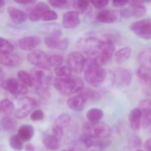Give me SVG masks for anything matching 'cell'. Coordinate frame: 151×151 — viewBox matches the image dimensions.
<instances>
[{
  "label": "cell",
  "instance_id": "obj_10",
  "mask_svg": "<svg viewBox=\"0 0 151 151\" xmlns=\"http://www.w3.org/2000/svg\"><path fill=\"white\" fill-rule=\"evenodd\" d=\"M2 88L15 96L23 95L28 93V90L26 86L15 78L6 79L1 83Z\"/></svg>",
  "mask_w": 151,
  "mask_h": 151
},
{
  "label": "cell",
  "instance_id": "obj_39",
  "mask_svg": "<svg viewBox=\"0 0 151 151\" xmlns=\"http://www.w3.org/2000/svg\"><path fill=\"white\" fill-rule=\"evenodd\" d=\"M54 72L59 77H65L71 76L72 71L68 66H64L55 68Z\"/></svg>",
  "mask_w": 151,
  "mask_h": 151
},
{
  "label": "cell",
  "instance_id": "obj_9",
  "mask_svg": "<svg viewBox=\"0 0 151 151\" xmlns=\"http://www.w3.org/2000/svg\"><path fill=\"white\" fill-rule=\"evenodd\" d=\"M36 101L32 98L23 97L18 101V109L15 113L17 118L22 119L26 117L37 107Z\"/></svg>",
  "mask_w": 151,
  "mask_h": 151
},
{
  "label": "cell",
  "instance_id": "obj_29",
  "mask_svg": "<svg viewBox=\"0 0 151 151\" xmlns=\"http://www.w3.org/2000/svg\"><path fill=\"white\" fill-rule=\"evenodd\" d=\"M86 116L90 122H97L103 118L104 112L100 109L94 108L87 111Z\"/></svg>",
  "mask_w": 151,
  "mask_h": 151
},
{
  "label": "cell",
  "instance_id": "obj_36",
  "mask_svg": "<svg viewBox=\"0 0 151 151\" xmlns=\"http://www.w3.org/2000/svg\"><path fill=\"white\" fill-rule=\"evenodd\" d=\"M1 125L3 129L6 131L14 130L16 128V122L13 118L9 116H6L1 121Z\"/></svg>",
  "mask_w": 151,
  "mask_h": 151
},
{
  "label": "cell",
  "instance_id": "obj_33",
  "mask_svg": "<svg viewBox=\"0 0 151 151\" xmlns=\"http://www.w3.org/2000/svg\"><path fill=\"white\" fill-rule=\"evenodd\" d=\"M17 77L20 82L26 86L32 87L33 86V81L30 74L24 70H19L17 72Z\"/></svg>",
  "mask_w": 151,
  "mask_h": 151
},
{
  "label": "cell",
  "instance_id": "obj_46",
  "mask_svg": "<svg viewBox=\"0 0 151 151\" xmlns=\"http://www.w3.org/2000/svg\"><path fill=\"white\" fill-rule=\"evenodd\" d=\"M90 3L96 9H101L104 8L108 6L109 1H90Z\"/></svg>",
  "mask_w": 151,
  "mask_h": 151
},
{
  "label": "cell",
  "instance_id": "obj_2",
  "mask_svg": "<svg viewBox=\"0 0 151 151\" xmlns=\"http://www.w3.org/2000/svg\"><path fill=\"white\" fill-rule=\"evenodd\" d=\"M86 66L87 68L84 75L85 80L91 86L98 88L106 81L108 73L106 70L97 66L88 59Z\"/></svg>",
  "mask_w": 151,
  "mask_h": 151
},
{
  "label": "cell",
  "instance_id": "obj_19",
  "mask_svg": "<svg viewBox=\"0 0 151 151\" xmlns=\"http://www.w3.org/2000/svg\"><path fill=\"white\" fill-rule=\"evenodd\" d=\"M114 75L115 80L117 79L122 85L129 86L132 80V76L129 70L124 68H119L116 70Z\"/></svg>",
  "mask_w": 151,
  "mask_h": 151
},
{
  "label": "cell",
  "instance_id": "obj_15",
  "mask_svg": "<svg viewBox=\"0 0 151 151\" xmlns=\"http://www.w3.org/2000/svg\"><path fill=\"white\" fill-rule=\"evenodd\" d=\"M87 100L81 93L72 96L68 99L67 101L68 107L73 111L80 112L84 109Z\"/></svg>",
  "mask_w": 151,
  "mask_h": 151
},
{
  "label": "cell",
  "instance_id": "obj_61",
  "mask_svg": "<svg viewBox=\"0 0 151 151\" xmlns=\"http://www.w3.org/2000/svg\"><path fill=\"white\" fill-rule=\"evenodd\" d=\"M0 130H1V128H0Z\"/></svg>",
  "mask_w": 151,
  "mask_h": 151
},
{
  "label": "cell",
  "instance_id": "obj_57",
  "mask_svg": "<svg viewBox=\"0 0 151 151\" xmlns=\"http://www.w3.org/2000/svg\"><path fill=\"white\" fill-rule=\"evenodd\" d=\"M5 1L2 0H0V8H2V7L4 6H5Z\"/></svg>",
  "mask_w": 151,
  "mask_h": 151
},
{
  "label": "cell",
  "instance_id": "obj_3",
  "mask_svg": "<svg viewBox=\"0 0 151 151\" xmlns=\"http://www.w3.org/2000/svg\"><path fill=\"white\" fill-rule=\"evenodd\" d=\"M104 41L93 37L81 38L76 42V47L89 57L99 54L103 47Z\"/></svg>",
  "mask_w": 151,
  "mask_h": 151
},
{
  "label": "cell",
  "instance_id": "obj_28",
  "mask_svg": "<svg viewBox=\"0 0 151 151\" xmlns=\"http://www.w3.org/2000/svg\"><path fill=\"white\" fill-rule=\"evenodd\" d=\"M73 6L78 14H88L91 12V8L90 1L85 0H77L73 1Z\"/></svg>",
  "mask_w": 151,
  "mask_h": 151
},
{
  "label": "cell",
  "instance_id": "obj_42",
  "mask_svg": "<svg viewBox=\"0 0 151 151\" xmlns=\"http://www.w3.org/2000/svg\"><path fill=\"white\" fill-rule=\"evenodd\" d=\"M79 141L82 143L86 148H90L94 145V142L92 138L83 134L79 137Z\"/></svg>",
  "mask_w": 151,
  "mask_h": 151
},
{
  "label": "cell",
  "instance_id": "obj_48",
  "mask_svg": "<svg viewBox=\"0 0 151 151\" xmlns=\"http://www.w3.org/2000/svg\"><path fill=\"white\" fill-rule=\"evenodd\" d=\"M64 129L58 126L54 125L53 126L52 131L54 136H55L59 139H60L63 135Z\"/></svg>",
  "mask_w": 151,
  "mask_h": 151
},
{
  "label": "cell",
  "instance_id": "obj_55",
  "mask_svg": "<svg viewBox=\"0 0 151 151\" xmlns=\"http://www.w3.org/2000/svg\"><path fill=\"white\" fill-rule=\"evenodd\" d=\"M25 150L26 151H35V147L32 144H27L25 146Z\"/></svg>",
  "mask_w": 151,
  "mask_h": 151
},
{
  "label": "cell",
  "instance_id": "obj_26",
  "mask_svg": "<svg viewBox=\"0 0 151 151\" xmlns=\"http://www.w3.org/2000/svg\"><path fill=\"white\" fill-rule=\"evenodd\" d=\"M132 52V49L129 47L121 48L115 54V61L118 64L124 63L130 57Z\"/></svg>",
  "mask_w": 151,
  "mask_h": 151
},
{
  "label": "cell",
  "instance_id": "obj_22",
  "mask_svg": "<svg viewBox=\"0 0 151 151\" xmlns=\"http://www.w3.org/2000/svg\"><path fill=\"white\" fill-rule=\"evenodd\" d=\"M141 111L138 107L135 108L131 111L129 116V121L132 129L138 130L141 126Z\"/></svg>",
  "mask_w": 151,
  "mask_h": 151
},
{
  "label": "cell",
  "instance_id": "obj_1",
  "mask_svg": "<svg viewBox=\"0 0 151 151\" xmlns=\"http://www.w3.org/2000/svg\"><path fill=\"white\" fill-rule=\"evenodd\" d=\"M53 85L60 94L67 97L78 93L84 88L83 80L77 76L56 78Z\"/></svg>",
  "mask_w": 151,
  "mask_h": 151
},
{
  "label": "cell",
  "instance_id": "obj_6",
  "mask_svg": "<svg viewBox=\"0 0 151 151\" xmlns=\"http://www.w3.org/2000/svg\"><path fill=\"white\" fill-rule=\"evenodd\" d=\"M115 50V46L112 40L107 39L104 41L103 47L99 54L89 57V59L97 66L106 65L112 59Z\"/></svg>",
  "mask_w": 151,
  "mask_h": 151
},
{
  "label": "cell",
  "instance_id": "obj_7",
  "mask_svg": "<svg viewBox=\"0 0 151 151\" xmlns=\"http://www.w3.org/2000/svg\"><path fill=\"white\" fill-rule=\"evenodd\" d=\"M87 59L79 52H73L69 54L68 65L71 71L76 74L83 72L86 66Z\"/></svg>",
  "mask_w": 151,
  "mask_h": 151
},
{
  "label": "cell",
  "instance_id": "obj_40",
  "mask_svg": "<svg viewBox=\"0 0 151 151\" xmlns=\"http://www.w3.org/2000/svg\"><path fill=\"white\" fill-rule=\"evenodd\" d=\"M48 2L53 7L62 9L68 8L71 5V1L64 0H51Z\"/></svg>",
  "mask_w": 151,
  "mask_h": 151
},
{
  "label": "cell",
  "instance_id": "obj_53",
  "mask_svg": "<svg viewBox=\"0 0 151 151\" xmlns=\"http://www.w3.org/2000/svg\"><path fill=\"white\" fill-rule=\"evenodd\" d=\"M15 2L17 3V4L22 5H27L29 4H33L35 3L36 1H31V0H17L15 1Z\"/></svg>",
  "mask_w": 151,
  "mask_h": 151
},
{
  "label": "cell",
  "instance_id": "obj_17",
  "mask_svg": "<svg viewBox=\"0 0 151 151\" xmlns=\"http://www.w3.org/2000/svg\"><path fill=\"white\" fill-rule=\"evenodd\" d=\"M49 6L44 2H40L31 10L29 17L32 22H36L41 19L45 12L49 10Z\"/></svg>",
  "mask_w": 151,
  "mask_h": 151
},
{
  "label": "cell",
  "instance_id": "obj_47",
  "mask_svg": "<svg viewBox=\"0 0 151 151\" xmlns=\"http://www.w3.org/2000/svg\"><path fill=\"white\" fill-rule=\"evenodd\" d=\"M36 91L37 94L43 99L47 100L50 98L49 89H38L36 90Z\"/></svg>",
  "mask_w": 151,
  "mask_h": 151
},
{
  "label": "cell",
  "instance_id": "obj_51",
  "mask_svg": "<svg viewBox=\"0 0 151 151\" xmlns=\"http://www.w3.org/2000/svg\"><path fill=\"white\" fill-rule=\"evenodd\" d=\"M128 1H112V4L116 7H122L128 4Z\"/></svg>",
  "mask_w": 151,
  "mask_h": 151
},
{
  "label": "cell",
  "instance_id": "obj_20",
  "mask_svg": "<svg viewBox=\"0 0 151 151\" xmlns=\"http://www.w3.org/2000/svg\"><path fill=\"white\" fill-rule=\"evenodd\" d=\"M8 13L15 24H22L27 21L28 18L27 14L24 11L13 7L9 8Z\"/></svg>",
  "mask_w": 151,
  "mask_h": 151
},
{
  "label": "cell",
  "instance_id": "obj_25",
  "mask_svg": "<svg viewBox=\"0 0 151 151\" xmlns=\"http://www.w3.org/2000/svg\"><path fill=\"white\" fill-rule=\"evenodd\" d=\"M60 140L53 135L47 134L43 139V144L47 150L56 151L60 148Z\"/></svg>",
  "mask_w": 151,
  "mask_h": 151
},
{
  "label": "cell",
  "instance_id": "obj_18",
  "mask_svg": "<svg viewBox=\"0 0 151 151\" xmlns=\"http://www.w3.org/2000/svg\"><path fill=\"white\" fill-rule=\"evenodd\" d=\"M20 56L15 53H10L7 54L0 55V63L5 67L14 68L21 63Z\"/></svg>",
  "mask_w": 151,
  "mask_h": 151
},
{
  "label": "cell",
  "instance_id": "obj_23",
  "mask_svg": "<svg viewBox=\"0 0 151 151\" xmlns=\"http://www.w3.org/2000/svg\"><path fill=\"white\" fill-rule=\"evenodd\" d=\"M136 75L142 84L150 87L151 85V69L140 66L136 71Z\"/></svg>",
  "mask_w": 151,
  "mask_h": 151
},
{
  "label": "cell",
  "instance_id": "obj_44",
  "mask_svg": "<svg viewBox=\"0 0 151 151\" xmlns=\"http://www.w3.org/2000/svg\"><path fill=\"white\" fill-rule=\"evenodd\" d=\"M44 116L45 114L42 110L40 109H37L31 114L30 118L32 121L36 122L43 120Z\"/></svg>",
  "mask_w": 151,
  "mask_h": 151
},
{
  "label": "cell",
  "instance_id": "obj_27",
  "mask_svg": "<svg viewBox=\"0 0 151 151\" xmlns=\"http://www.w3.org/2000/svg\"><path fill=\"white\" fill-rule=\"evenodd\" d=\"M138 60L140 66L151 69V51L150 48L142 50L138 56Z\"/></svg>",
  "mask_w": 151,
  "mask_h": 151
},
{
  "label": "cell",
  "instance_id": "obj_32",
  "mask_svg": "<svg viewBox=\"0 0 151 151\" xmlns=\"http://www.w3.org/2000/svg\"><path fill=\"white\" fill-rule=\"evenodd\" d=\"M0 107L3 114L7 116L12 114L15 109L14 103L7 99H5L1 101Z\"/></svg>",
  "mask_w": 151,
  "mask_h": 151
},
{
  "label": "cell",
  "instance_id": "obj_5",
  "mask_svg": "<svg viewBox=\"0 0 151 151\" xmlns=\"http://www.w3.org/2000/svg\"><path fill=\"white\" fill-rule=\"evenodd\" d=\"M30 75L36 90L49 89L53 77L52 73L49 68L37 67L32 70Z\"/></svg>",
  "mask_w": 151,
  "mask_h": 151
},
{
  "label": "cell",
  "instance_id": "obj_14",
  "mask_svg": "<svg viewBox=\"0 0 151 151\" xmlns=\"http://www.w3.org/2000/svg\"><path fill=\"white\" fill-rule=\"evenodd\" d=\"M80 23L79 14L75 11L66 12L63 17L62 25L67 29L76 28Z\"/></svg>",
  "mask_w": 151,
  "mask_h": 151
},
{
  "label": "cell",
  "instance_id": "obj_59",
  "mask_svg": "<svg viewBox=\"0 0 151 151\" xmlns=\"http://www.w3.org/2000/svg\"><path fill=\"white\" fill-rule=\"evenodd\" d=\"M144 151V150H137V151Z\"/></svg>",
  "mask_w": 151,
  "mask_h": 151
},
{
  "label": "cell",
  "instance_id": "obj_43",
  "mask_svg": "<svg viewBox=\"0 0 151 151\" xmlns=\"http://www.w3.org/2000/svg\"><path fill=\"white\" fill-rule=\"evenodd\" d=\"M58 18L57 14L52 10H48L44 13L41 19L45 22L54 21Z\"/></svg>",
  "mask_w": 151,
  "mask_h": 151
},
{
  "label": "cell",
  "instance_id": "obj_24",
  "mask_svg": "<svg viewBox=\"0 0 151 151\" xmlns=\"http://www.w3.org/2000/svg\"><path fill=\"white\" fill-rule=\"evenodd\" d=\"M34 134V129L32 125L24 124L19 128L18 135L24 142H28L30 140Z\"/></svg>",
  "mask_w": 151,
  "mask_h": 151
},
{
  "label": "cell",
  "instance_id": "obj_30",
  "mask_svg": "<svg viewBox=\"0 0 151 151\" xmlns=\"http://www.w3.org/2000/svg\"><path fill=\"white\" fill-rule=\"evenodd\" d=\"M79 93L83 94L87 101H98L101 99V95L97 91L89 88H83Z\"/></svg>",
  "mask_w": 151,
  "mask_h": 151
},
{
  "label": "cell",
  "instance_id": "obj_8",
  "mask_svg": "<svg viewBox=\"0 0 151 151\" xmlns=\"http://www.w3.org/2000/svg\"><path fill=\"white\" fill-rule=\"evenodd\" d=\"M151 23L150 18L142 19L132 23L130 29L140 38L149 40L151 37Z\"/></svg>",
  "mask_w": 151,
  "mask_h": 151
},
{
  "label": "cell",
  "instance_id": "obj_21",
  "mask_svg": "<svg viewBox=\"0 0 151 151\" xmlns=\"http://www.w3.org/2000/svg\"><path fill=\"white\" fill-rule=\"evenodd\" d=\"M144 1H129V5L131 7L132 17L139 18L145 15L146 13V9L144 5Z\"/></svg>",
  "mask_w": 151,
  "mask_h": 151
},
{
  "label": "cell",
  "instance_id": "obj_31",
  "mask_svg": "<svg viewBox=\"0 0 151 151\" xmlns=\"http://www.w3.org/2000/svg\"><path fill=\"white\" fill-rule=\"evenodd\" d=\"M71 121L70 115L68 113L61 114L56 118L54 125L59 126L63 129L68 126Z\"/></svg>",
  "mask_w": 151,
  "mask_h": 151
},
{
  "label": "cell",
  "instance_id": "obj_54",
  "mask_svg": "<svg viewBox=\"0 0 151 151\" xmlns=\"http://www.w3.org/2000/svg\"><path fill=\"white\" fill-rule=\"evenodd\" d=\"M151 139L150 138L147 139L144 144V147L146 151H151Z\"/></svg>",
  "mask_w": 151,
  "mask_h": 151
},
{
  "label": "cell",
  "instance_id": "obj_4",
  "mask_svg": "<svg viewBox=\"0 0 151 151\" xmlns=\"http://www.w3.org/2000/svg\"><path fill=\"white\" fill-rule=\"evenodd\" d=\"M84 134L92 138L105 139L111 135L112 131L110 126L106 123H86L83 126Z\"/></svg>",
  "mask_w": 151,
  "mask_h": 151
},
{
  "label": "cell",
  "instance_id": "obj_12",
  "mask_svg": "<svg viewBox=\"0 0 151 151\" xmlns=\"http://www.w3.org/2000/svg\"><path fill=\"white\" fill-rule=\"evenodd\" d=\"M120 15L119 12L112 9H105L97 14L96 20L102 23L112 24L118 21Z\"/></svg>",
  "mask_w": 151,
  "mask_h": 151
},
{
  "label": "cell",
  "instance_id": "obj_50",
  "mask_svg": "<svg viewBox=\"0 0 151 151\" xmlns=\"http://www.w3.org/2000/svg\"><path fill=\"white\" fill-rule=\"evenodd\" d=\"M119 14L120 16L124 18H128L132 17L131 9V8H129L123 9L121 10Z\"/></svg>",
  "mask_w": 151,
  "mask_h": 151
},
{
  "label": "cell",
  "instance_id": "obj_60",
  "mask_svg": "<svg viewBox=\"0 0 151 151\" xmlns=\"http://www.w3.org/2000/svg\"><path fill=\"white\" fill-rule=\"evenodd\" d=\"M1 107H0V112H1Z\"/></svg>",
  "mask_w": 151,
  "mask_h": 151
},
{
  "label": "cell",
  "instance_id": "obj_37",
  "mask_svg": "<svg viewBox=\"0 0 151 151\" xmlns=\"http://www.w3.org/2000/svg\"><path fill=\"white\" fill-rule=\"evenodd\" d=\"M47 37L60 38L62 34L61 29L58 24H52L48 25Z\"/></svg>",
  "mask_w": 151,
  "mask_h": 151
},
{
  "label": "cell",
  "instance_id": "obj_38",
  "mask_svg": "<svg viewBox=\"0 0 151 151\" xmlns=\"http://www.w3.org/2000/svg\"><path fill=\"white\" fill-rule=\"evenodd\" d=\"M23 141L17 135L12 136L9 139L10 146L14 150L16 151H21L23 148Z\"/></svg>",
  "mask_w": 151,
  "mask_h": 151
},
{
  "label": "cell",
  "instance_id": "obj_58",
  "mask_svg": "<svg viewBox=\"0 0 151 151\" xmlns=\"http://www.w3.org/2000/svg\"><path fill=\"white\" fill-rule=\"evenodd\" d=\"M75 151V150H63V151Z\"/></svg>",
  "mask_w": 151,
  "mask_h": 151
},
{
  "label": "cell",
  "instance_id": "obj_13",
  "mask_svg": "<svg viewBox=\"0 0 151 151\" xmlns=\"http://www.w3.org/2000/svg\"><path fill=\"white\" fill-rule=\"evenodd\" d=\"M45 41L47 47L51 49L61 51L67 50L69 44L68 39H60L47 36L45 38Z\"/></svg>",
  "mask_w": 151,
  "mask_h": 151
},
{
  "label": "cell",
  "instance_id": "obj_34",
  "mask_svg": "<svg viewBox=\"0 0 151 151\" xmlns=\"http://www.w3.org/2000/svg\"><path fill=\"white\" fill-rule=\"evenodd\" d=\"M141 111V126L143 129L148 128L151 125V109H143Z\"/></svg>",
  "mask_w": 151,
  "mask_h": 151
},
{
  "label": "cell",
  "instance_id": "obj_16",
  "mask_svg": "<svg viewBox=\"0 0 151 151\" xmlns=\"http://www.w3.org/2000/svg\"><path fill=\"white\" fill-rule=\"evenodd\" d=\"M41 39L36 36H29L21 39L18 42L19 47L24 51H31L40 45Z\"/></svg>",
  "mask_w": 151,
  "mask_h": 151
},
{
  "label": "cell",
  "instance_id": "obj_35",
  "mask_svg": "<svg viewBox=\"0 0 151 151\" xmlns=\"http://www.w3.org/2000/svg\"><path fill=\"white\" fill-rule=\"evenodd\" d=\"M14 47L12 43L6 40L0 38V54H7L12 53Z\"/></svg>",
  "mask_w": 151,
  "mask_h": 151
},
{
  "label": "cell",
  "instance_id": "obj_45",
  "mask_svg": "<svg viewBox=\"0 0 151 151\" xmlns=\"http://www.w3.org/2000/svg\"><path fill=\"white\" fill-rule=\"evenodd\" d=\"M129 143L132 147L137 148L139 147L142 145V140L138 136H133L130 138Z\"/></svg>",
  "mask_w": 151,
  "mask_h": 151
},
{
  "label": "cell",
  "instance_id": "obj_49",
  "mask_svg": "<svg viewBox=\"0 0 151 151\" xmlns=\"http://www.w3.org/2000/svg\"><path fill=\"white\" fill-rule=\"evenodd\" d=\"M138 108L140 110L151 109V101L148 99L139 102Z\"/></svg>",
  "mask_w": 151,
  "mask_h": 151
},
{
  "label": "cell",
  "instance_id": "obj_11",
  "mask_svg": "<svg viewBox=\"0 0 151 151\" xmlns=\"http://www.w3.org/2000/svg\"><path fill=\"white\" fill-rule=\"evenodd\" d=\"M27 58L29 63L38 68H49L50 67L47 55L41 50H32L28 54Z\"/></svg>",
  "mask_w": 151,
  "mask_h": 151
},
{
  "label": "cell",
  "instance_id": "obj_41",
  "mask_svg": "<svg viewBox=\"0 0 151 151\" xmlns=\"http://www.w3.org/2000/svg\"><path fill=\"white\" fill-rule=\"evenodd\" d=\"M63 58L59 55H54L48 58V63L50 66L59 67L63 63Z\"/></svg>",
  "mask_w": 151,
  "mask_h": 151
},
{
  "label": "cell",
  "instance_id": "obj_52",
  "mask_svg": "<svg viewBox=\"0 0 151 151\" xmlns=\"http://www.w3.org/2000/svg\"><path fill=\"white\" fill-rule=\"evenodd\" d=\"M110 144L109 141H99L96 142V145L97 147L100 149H104L107 147Z\"/></svg>",
  "mask_w": 151,
  "mask_h": 151
},
{
  "label": "cell",
  "instance_id": "obj_56",
  "mask_svg": "<svg viewBox=\"0 0 151 151\" xmlns=\"http://www.w3.org/2000/svg\"><path fill=\"white\" fill-rule=\"evenodd\" d=\"M3 77H4V73L3 70L1 68H0V80H1L3 78Z\"/></svg>",
  "mask_w": 151,
  "mask_h": 151
}]
</instances>
